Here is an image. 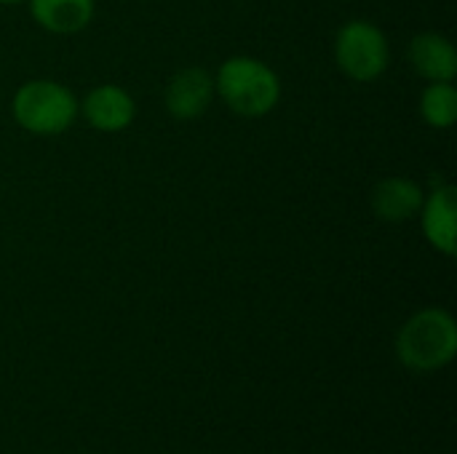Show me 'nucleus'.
Instances as JSON below:
<instances>
[{
	"instance_id": "nucleus-1",
	"label": "nucleus",
	"mask_w": 457,
	"mask_h": 454,
	"mask_svg": "<svg viewBox=\"0 0 457 454\" xmlns=\"http://www.w3.org/2000/svg\"><path fill=\"white\" fill-rule=\"evenodd\" d=\"M457 353L455 318L442 308H426L407 318L396 337V356L402 367L418 375L445 369Z\"/></svg>"
},
{
	"instance_id": "nucleus-2",
	"label": "nucleus",
	"mask_w": 457,
	"mask_h": 454,
	"mask_svg": "<svg viewBox=\"0 0 457 454\" xmlns=\"http://www.w3.org/2000/svg\"><path fill=\"white\" fill-rule=\"evenodd\" d=\"M214 88L222 94L225 104L244 118L268 115L281 99L278 75L254 56H233L222 62Z\"/></svg>"
},
{
	"instance_id": "nucleus-3",
	"label": "nucleus",
	"mask_w": 457,
	"mask_h": 454,
	"mask_svg": "<svg viewBox=\"0 0 457 454\" xmlns=\"http://www.w3.org/2000/svg\"><path fill=\"white\" fill-rule=\"evenodd\" d=\"M11 110L24 131L37 136H56L72 126L78 102L72 91L56 80H27L16 88Z\"/></svg>"
},
{
	"instance_id": "nucleus-4",
	"label": "nucleus",
	"mask_w": 457,
	"mask_h": 454,
	"mask_svg": "<svg viewBox=\"0 0 457 454\" xmlns=\"http://www.w3.org/2000/svg\"><path fill=\"white\" fill-rule=\"evenodd\" d=\"M335 59H337V67L348 78L367 83L386 72L391 51L380 27H375L372 21L356 19L340 27L335 37Z\"/></svg>"
},
{
	"instance_id": "nucleus-5",
	"label": "nucleus",
	"mask_w": 457,
	"mask_h": 454,
	"mask_svg": "<svg viewBox=\"0 0 457 454\" xmlns=\"http://www.w3.org/2000/svg\"><path fill=\"white\" fill-rule=\"evenodd\" d=\"M80 110L96 131H107V134L129 128L131 120L137 118L134 96L126 88L112 86V83H104V86H96L94 91H88Z\"/></svg>"
},
{
	"instance_id": "nucleus-6",
	"label": "nucleus",
	"mask_w": 457,
	"mask_h": 454,
	"mask_svg": "<svg viewBox=\"0 0 457 454\" xmlns=\"http://www.w3.org/2000/svg\"><path fill=\"white\" fill-rule=\"evenodd\" d=\"M214 96V80L201 67H187L177 72L166 86V107L179 120H193L206 112Z\"/></svg>"
},
{
	"instance_id": "nucleus-7",
	"label": "nucleus",
	"mask_w": 457,
	"mask_h": 454,
	"mask_svg": "<svg viewBox=\"0 0 457 454\" xmlns=\"http://www.w3.org/2000/svg\"><path fill=\"white\" fill-rule=\"evenodd\" d=\"M423 233L434 249L453 257L455 254V187L453 185H436L428 198H423Z\"/></svg>"
},
{
	"instance_id": "nucleus-8",
	"label": "nucleus",
	"mask_w": 457,
	"mask_h": 454,
	"mask_svg": "<svg viewBox=\"0 0 457 454\" xmlns=\"http://www.w3.org/2000/svg\"><path fill=\"white\" fill-rule=\"evenodd\" d=\"M410 62L418 75L434 80H453L457 75L455 45L439 32H420L410 43Z\"/></svg>"
},
{
	"instance_id": "nucleus-9",
	"label": "nucleus",
	"mask_w": 457,
	"mask_h": 454,
	"mask_svg": "<svg viewBox=\"0 0 457 454\" xmlns=\"http://www.w3.org/2000/svg\"><path fill=\"white\" fill-rule=\"evenodd\" d=\"M423 190L407 177H388L372 193V209L383 222H407L423 206Z\"/></svg>"
},
{
	"instance_id": "nucleus-10",
	"label": "nucleus",
	"mask_w": 457,
	"mask_h": 454,
	"mask_svg": "<svg viewBox=\"0 0 457 454\" xmlns=\"http://www.w3.org/2000/svg\"><path fill=\"white\" fill-rule=\"evenodd\" d=\"M35 21L56 35H72L94 19V0H29Z\"/></svg>"
},
{
	"instance_id": "nucleus-11",
	"label": "nucleus",
	"mask_w": 457,
	"mask_h": 454,
	"mask_svg": "<svg viewBox=\"0 0 457 454\" xmlns=\"http://www.w3.org/2000/svg\"><path fill=\"white\" fill-rule=\"evenodd\" d=\"M420 112L428 126L450 128L457 118V91L453 80H434L420 96Z\"/></svg>"
},
{
	"instance_id": "nucleus-12",
	"label": "nucleus",
	"mask_w": 457,
	"mask_h": 454,
	"mask_svg": "<svg viewBox=\"0 0 457 454\" xmlns=\"http://www.w3.org/2000/svg\"><path fill=\"white\" fill-rule=\"evenodd\" d=\"M0 3H21V0H0Z\"/></svg>"
}]
</instances>
